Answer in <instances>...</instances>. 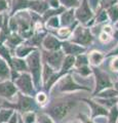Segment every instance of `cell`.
Segmentation results:
<instances>
[{
    "mask_svg": "<svg viewBox=\"0 0 118 123\" xmlns=\"http://www.w3.org/2000/svg\"><path fill=\"white\" fill-rule=\"evenodd\" d=\"M25 60L28 66V72L32 76L34 86H35V88H40L42 86L41 74H42V66H43L40 49H37V50L33 51L32 53H30Z\"/></svg>",
    "mask_w": 118,
    "mask_h": 123,
    "instance_id": "1",
    "label": "cell"
},
{
    "mask_svg": "<svg viewBox=\"0 0 118 123\" xmlns=\"http://www.w3.org/2000/svg\"><path fill=\"white\" fill-rule=\"evenodd\" d=\"M76 105V102L73 99H63L56 102L49 106L47 114L52 120L62 121L67 116V114L73 109Z\"/></svg>",
    "mask_w": 118,
    "mask_h": 123,
    "instance_id": "2",
    "label": "cell"
},
{
    "mask_svg": "<svg viewBox=\"0 0 118 123\" xmlns=\"http://www.w3.org/2000/svg\"><path fill=\"white\" fill-rule=\"evenodd\" d=\"M68 40L73 42L75 44L86 47V46L90 45L93 41V34L91 32V28H88V27L82 25H78L72 32L71 36Z\"/></svg>",
    "mask_w": 118,
    "mask_h": 123,
    "instance_id": "3",
    "label": "cell"
},
{
    "mask_svg": "<svg viewBox=\"0 0 118 123\" xmlns=\"http://www.w3.org/2000/svg\"><path fill=\"white\" fill-rule=\"evenodd\" d=\"M41 59H42V63L48 65L50 68H52L56 72H59L62 68L63 62L65 59V53L63 52L62 49L55 51H48L41 49Z\"/></svg>",
    "mask_w": 118,
    "mask_h": 123,
    "instance_id": "4",
    "label": "cell"
},
{
    "mask_svg": "<svg viewBox=\"0 0 118 123\" xmlns=\"http://www.w3.org/2000/svg\"><path fill=\"white\" fill-rule=\"evenodd\" d=\"M18 101L16 105H9V104H4V106L11 107L12 109H16L19 112L26 113V112H35L38 108V105L33 97H29V95H25L23 93L18 92Z\"/></svg>",
    "mask_w": 118,
    "mask_h": 123,
    "instance_id": "5",
    "label": "cell"
},
{
    "mask_svg": "<svg viewBox=\"0 0 118 123\" xmlns=\"http://www.w3.org/2000/svg\"><path fill=\"white\" fill-rule=\"evenodd\" d=\"M91 71H93V74L94 75V80H96L93 95H97L99 92L107 89V88L113 87V82L110 76L102 69H100L99 67H91Z\"/></svg>",
    "mask_w": 118,
    "mask_h": 123,
    "instance_id": "6",
    "label": "cell"
},
{
    "mask_svg": "<svg viewBox=\"0 0 118 123\" xmlns=\"http://www.w3.org/2000/svg\"><path fill=\"white\" fill-rule=\"evenodd\" d=\"M13 83L23 94L29 97H33L35 94V86L33 83L32 76L29 74V72L20 73Z\"/></svg>",
    "mask_w": 118,
    "mask_h": 123,
    "instance_id": "7",
    "label": "cell"
},
{
    "mask_svg": "<svg viewBox=\"0 0 118 123\" xmlns=\"http://www.w3.org/2000/svg\"><path fill=\"white\" fill-rule=\"evenodd\" d=\"M75 18L79 25L86 26L94 18V12L90 8L87 0H82L77 8H75Z\"/></svg>",
    "mask_w": 118,
    "mask_h": 123,
    "instance_id": "8",
    "label": "cell"
},
{
    "mask_svg": "<svg viewBox=\"0 0 118 123\" xmlns=\"http://www.w3.org/2000/svg\"><path fill=\"white\" fill-rule=\"evenodd\" d=\"M58 88L61 92H73L77 90H88V88L76 83L71 73L61 77L58 81Z\"/></svg>",
    "mask_w": 118,
    "mask_h": 123,
    "instance_id": "9",
    "label": "cell"
},
{
    "mask_svg": "<svg viewBox=\"0 0 118 123\" xmlns=\"http://www.w3.org/2000/svg\"><path fill=\"white\" fill-rule=\"evenodd\" d=\"M62 43L63 41L60 40L56 35L51 33H47L46 36L44 37L42 43H41V46H42V49H44V50L55 51L62 49Z\"/></svg>",
    "mask_w": 118,
    "mask_h": 123,
    "instance_id": "10",
    "label": "cell"
},
{
    "mask_svg": "<svg viewBox=\"0 0 118 123\" xmlns=\"http://www.w3.org/2000/svg\"><path fill=\"white\" fill-rule=\"evenodd\" d=\"M18 93V88L11 80H3L0 82V98L11 99Z\"/></svg>",
    "mask_w": 118,
    "mask_h": 123,
    "instance_id": "11",
    "label": "cell"
},
{
    "mask_svg": "<svg viewBox=\"0 0 118 123\" xmlns=\"http://www.w3.org/2000/svg\"><path fill=\"white\" fill-rule=\"evenodd\" d=\"M62 50L65 53V55L76 56L78 55H81V53H85L87 49H86V47L75 44L69 40H65L62 43Z\"/></svg>",
    "mask_w": 118,
    "mask_h": 123,
    "instance_id": "12",
    "label": "cell"
},
{
    "mask_svg": "<svg viewBox=\"0 0 118 123\" xmlns=\"http://www.w3.org/2000/svg\"><path fill=\"white\" fill-rule=\"evenodd\" d=\"M48 8L49 6L46 0H30L28 5V10L39 15H42Z\"/></svg>",
    "mask_w": 118,
    "mask_h": 123,
    "instance_id": "13",
    "label": "cell"
},
{
    "mask_svg": "<svg viewBox=\"0 0 118 123\" xmlns=\"http://www.w3.org/2000/svg\"><path fill=\"white\" fill-rule=\"evenodd\" d=\"M60 23L61 27H70L72 25L78 23L75 18V9L70 8V9H65V11L60 15Z\"/></svg>",
    "mask_w": 118,
    "mask_h": 123,
    "instance_id": "14",
    "label": "cell"
},
{
    "mask_svg": "<svg viewBox=\"0 0 118 123\" xmlns=\"http://www.w3.org/2000/svg\"><path fill=\"white\" fill-rule=\"evenodd\" d=\"M83 101L87 103V105L90 107L91 110V118L94 119L96 117L99 116H107L108 115V110L104 108L103 106H101L100 104H98L97 102H93L91 99H87V98H83Z\"/></svg>",
    "mask_w": 118,
    "mask_h": 123,
    "instance_id": "15",
    "label": "cell"
},
{
    "mask_svg": "<svg viewBox=\"0 0 118 123\" xmlns=\"http://www.w3.org/2000/svg\"><path fill=\"white\" fill-rule=\"evenodd\" d=\"M24 41L25 40L23 39V38L19 35L18 33H10V35L7 37V39L4 42V44H5L6 47L10 50L11 55H12L13 51H14V49H16L20 44H22Z\"/></svg>",
    "mask_w": 118,
    "mask_h": 123,
    "instance_id": "16",
    "label": "cell"
},
{
    "mask_svg": "<svg viewBox=\"0 0 118 123\" xmlns=\"http://www.w3.org/2000/svg\"><path fill=\"white\" fill-rule=\"evenodd\" d=\"M29 2H30V0H11V3L9 5L10 10H9L8 15L9 17H13L19 11L28 10Z\"/></svg>",
    "mask_w": 118,
    "mask_h": 123,
    "instance_id": "17",
    "label": "cell"
},
{
    "mask_svg": "<svg viewBox=\"0 0 118 123\" xmlns=\"http://www.w3.org/2000/svg\"><path fill=\"white\" fill-rule=\"evenodd\" d=\"M9 68L11 72H17V73L28 72V66H27V63H26V60L20 59V57H17V56H12Z\"/></svg>",
    "mask_w": 118,
    "mask_h": 123,
    "instance_id": "18",
    "label": "cell"
},
{
    "mask_svg": "<svg viewBox=\"0 0 118 123\" xmlns=\"http://www.w3.org/2000/svg\"><path fill=\"white\" fill-rule=\"evenodd\" d=\"M38 48H35L33 46H30L28 44H26L25 42H23L22 44H20L18 47L14 49L13 51V56H17V57H20V59H26L30 53H32L33 51L37 50Z\"/></svg>",
    "mask_w": 118,
    "mask_h": 123,
    "instance_id": "19",
    "label": "cell"
},
{
    "mask_svg": "<svg viewBox=\"0 0 118 123\" xmlns=\"http://www.w3.org/2000/svg\"><path fill=\"white\" fill-rule=\"evenodd\" d=\"M90 67H99L105 60V55L100 50H93L87 53Z\"/></svg>",
    "mask_w": 118,
    "mask_h": 123,
    "instance_id": "20",
    "label": "cell"
},
{
    "mask_svg": "<svg viewBox=\"0 0 118 123\" xmlns=\"http://www.w3.org/2000/svg\"><path fill=\"white\" fill-rule=\"evenodd\" d=\"M74 65H75V56L66 55V56H65V59H64L62 68H61V70L59 72L63 76L66 75V74H68V73L71 72V70L74 68Z\"/></svg>",
    "mask_w": 118,
    "mask_h": 123,
    "instance_id": "21",
    "label": "cell"
},
{
    "mask_svg": "<svg viewBox=\"0 0 118 123\" xmlns=\"http://www.w3.org/2000/svg\"><path fill=\"white\" fill-rule=\"evenodd\" d=\"M65 9H66V8H64L63 6L59 7V8H48L42 15H41L43 23H44L45 21H47L48 18H52V17H60V15L65 11Z\"/></svg>",
    "mask_w": 118,
    "mask_h": 123,
    "instance_id": "22",
    "label": "cell"
},
{
    "mask_svg": "<svg viewBox=\"0 0 118 123\" xmlns=\"http://www.w3.org/2000/svg\"><path fill=\"white\" fill-rule=\"evenodd\" d=\"M10 77V68L6 62L0 57V79L8 80Z\"/></svg>",
    "mask_w": 118,
    "mask_h": 123,
    "instance_id": "23",
    "label": "cell"
},
{
    "mask_svg": "<svg viewBox=\"0 0 118 123\" xmlns=\"http://www.w3.org/2000/svg\"><path fill=\"white\" fill-rule=\"evenodd\" d=\"M56 73V71L54 70L52 68H50L46 64H43L42 66V74H41V79H42V86L45 85V83H46L49 79L51 78V76L54 75Z\"/></svg>",
    "mask_w": 118,
    "mask_h": 123,
    "instance_id": "24",
    "label": "cell"
},
{
    "mask_svg": "<svg viewBox=\"0 0 118 123\" xmlns=\"http://www.w3.org/2000/svg\"><path fill=\"white\" fill-rule=\"evenodd\" d=\"M0 57L4 60L8 64V66H10L11 60H12V55H11L10 50L6 47L4 43H0Z\"/></svg>",
    "mask_w": 118,
    "mask_h": 123,
    "instance_id": "25",
    "label": "cell"
},
{
    "mask_svg": "<svg viewBox=\"0 0 118 123\" xmlns=\"http://www.w3.org/2000/svg\"><path fill=\"white\" fill-rule=\"evenodd\" d=\"M98 104H100L101 106H103L104 108H109L111 109L112 107L118 105V98H98L97 101Z\"/></svg>",
    "mask_w": 118,
    "mask_h": 123,
    "instance_id": "26",
    "label": "cell"
},
{
    "mask_svg": "<svg viewBox=\"0 0 118 123\" xmlns=\"http://www.w3.org/2000/svg\"><path fill=\"white\" fill-rule=\"evenodd\" d=\"M83 66H89V62H88V56L86 53H81L75 56V65L74 67L76 68H80Z\"/></svg>",
    "mask_w": 118,
    "mask_h": 123,
    "instance_id": "27",
    "label": "cell"
},
{
    "mask_svg": "<svg viewBox=\"0 0 118 123\" xmlns=\"http://www.w3.org/2000/svg\"><path fill=\"white\" fill-rule=\"evenodd\" d=\"M108 14L107 11L104 9H98L94 14V24H103L108 22Z\"/></svg>",
    "mask_w": 118,
    "mask_h": 123,
    "instance_id": "28",
    "label": "cell"
},
{
    "mask_svg": "<svg viewBox=\"0 0 118 123\" xmlns=\"http://www.w3.org/2000/svg\"><path fill=\"white\" fill-rule=\"evenodd\" d=\"M44 27L48 29H55L58 30L61 27V23H60V18L59 17H52L50 18H48L47 21L44 22Z\"/></svg>",
    "mask_w": 118,
    "mask_h": 123,
    "instance_id": "29",
    "label": "cell"
},
{
    "mask_svg": "<svg viewBox=\"0 0 118 123\" xmlns=\"http://www.w3.org/2000/svg\"><path fill=\"white\" fill-rule=\"evenodd\" d=\"M108 14V18L111 21L112 24H116L118 22V5L115 4L106 10Z\"/></svg>",
    "mask_w": 118,
    "mask_h": 123,
    "instance_id": "30",
    "label": "cell"
},
{
    "mask_svg": "<svg viewBox=\"0 0 118 123\" xmlns=\"http://www.w3.org/2000/svg\"><path fill=\"white\" fill-rule=\"evenodd\" d=\"M97 95L98 98H117V92L114 89V87H111L99 92Z\"/></svg>",
    "mask_w": 118,
    "mask_h": 123,
    "instance_id": "31",
    "label": "cell"
},
{
    "mask_svg": "<svg viewBox=\"0 0 118 123\" xmlns=\"http://www.w3.org/2000/svg\"><path fill=\"white\" fill-rule=\"evenodd\" d=\"M61 6H63L66 9H70V8H77L80 1L79 0H59Z\"/></svg>",
    "mask_w": 118,
    "mask_h": 123,
    "instance_id": "32",
    "label": "cell"
},
{
    "mask_svg": "<svg viewBox=\"0 0 118 123\" xmlns=\"http://www.w3.org/2000/svg\"><path fill=\"white\" fill-rule=\"evenodd\" d=\"M14 111L12 109H1L0 110V123H7Z\"/></svg>",
    "mask_w": 118,
    "mask_h": 123,
    "instance_id": "33",
    "label": "cell"
},
{
    "mask_svg": "<svg viewBox=\"0 0 118 123\" xmlns=\"http://www.w3.org/2000/svg\"><path fill=\"white\" fill-rule=\"evenodd\" d=\"M117 3H118V0H100V1H99V7H98V9L107 10L109 7L115 5V4H117Z\"/></svg>",
    "mask_w": 118,
    "mask_h": 123,
    "instance_id": "34",
    "label": "cell"
},
{
    "mask_svg": "<svg viewBox=\"0 0 118 123\" xmlns=\"http://www.w3.org/2000/svg\"><path fill=\"white\" fill-rule=\"evenodd\" d=\"M35 101L37 103V105L39 106H44L47 104L48 101V97L47 94L43 91H40V92H37L36 93V97H35Z\"/></svg>",
    "mask_w": 118,
    "mask_h": 123,
    "instance_id": "35",
    "label": "cell"
},
{
    "mask_svg": "<svg viewBox=\"0 0 118 123\" xmlns=\"http://www.w3.org/2000/svg\"><path fill=\"white\" fill-rule=\"evenodd\" d=\"M108 116H109V123H117V120H118V106L117 105L110 109Z\"/></svg>",
    "mask_w": 118,
    "mask_h": 123,
    "instance_id": "36",
    "label": "cell"
},
{
    "mask_svg": "<svg viewBox=\"0 0 118 123\" xmlns=\"http://www.w3.org/2000/svg\"><path fill=\"white\" fill-rule=\"evenodd\" d=\"M23 117V122L25 123H35L36 121V114L35 112H26V113H23L22 115Z\"/></svg>",
    "mask_w": 118,
    "mask_h": 123,
    "instance_id": "37",
    "label": "cell"
},
{
    "mask_svg": "<svg viewBox=\"0 0 118 123\" xmlns=\"http://www.w3.org/2000/svg\"><path fill=\"white\" fill-rule=\"evenodd\" d=\"M75 70L79 75H81L83 77H86V76H88L89 74L93 73L90 66H83V67H80V68H76Z\"/></svg>",
    "mask_w": 118,
    "mask_h": 123,
    "instance_id": "38",
    "label": "cell"
},
{
    "mask_svg": "<svg viewBox=\"0 0 118 123\" xmlns=\"http://www.w3.org/2000/svg\"><path fill=\"white\" fill-rule=\"evenodd\" d=\"M99 40H100L102 43H108L112 40V37L111 35H109V34L105 33V32H100V35H99Z\"/></svg>",
    "mask_w": 118,
    "mask_h": 123,
    "instance_id": "39",
    "label": "cell"
},
{
    "mask_svg": "<svg viewBox=\"0 0 118 123\" xmlns=\"http://www.w3.org/2000/svg\"><path fill=\"white\" fill-rule=\"evenodd\" d=\"M38 122L39 123H55L54 120H52L47 114L39 115V116H38Z\"/></svg>",
    "mask_w": 118,
    "mask_h": 123,
    "instance_id": "40",
    "label": "cell"
},
{
    "mask_svg": "<svg viewBox=\"0 0 118 123\" xmlns=\"http://www.w3.org/2000/svg\"><path fill=\"white\" fill-rule=\"evenodd\" d=\"M110 69L115 72L118 73V56H114L111 59V62H110Z\"/></svg>",
    "mask_w": 118,
    "mask_h": 123,
    "instance_id": "41",
    "label": "cell"
},
{
    "mask_svg": "<svg viewBox=\"0 0 118 123\" xmlns=\"http://www.w3.org/2000/svg\"><path fill=\"white\" fill-rule=\"evenodd\" d=\"M118 56V44L115 45L110 51H108L107 55H105V57H114Z\"/></svg>",
    "mask_w": 118,
    "mask_h": 123,
    "instance_id": "42",
    "label": "cell"
},
{
    "mask_svg": "<svg viewBox=\"0 0 118 123\" xmlns=\"http://www.w3.org/2000/svg\"><path fill=\"white\" fill-rule=\"evenodd\" d=\"M46 1L48 3L49 8H59V7H61L59 0H46Z\"/></svg>",
    "mask_w": 118,
    "mask_h": 123,
    "instance_id": "43",
    "label": "cell"
},
{
    "mask_svg": "<svg viewBox=\"0 0 118 123\" xmlns=\"http://www.w3.org/2000/svg\"><path fill=\"white\" fill-rule=\"evenodd\" d=\"M9 4L7 3L6 0H0V12H5L8 9Z\"/></svg>",
    "mask_w": 118,
    "mask_h": 123,
    "instance_id": "44",
    "label": "cell"
},
{
    "mask_svg": "<svg viewBox=\"0 0 118 123\" xmlns=\"http://www.w3.org/2000/svg\"><path fill=\"white\" fill-rule=\"evenodd\" d=\"M113 30H114V29L112 28V26L106 25V26H104V28H103V32H105V33H107V34H109V35H111V36H112Z\"/></svg>",
    "mask_w": 118,
    "mask_h": 123,
    "instance_id": "45",
    "label": "cell"
},
{
    "mask_svg": "<svg viewBox=\"0 0 118 123\" xmlns=\"http://www.w3.org/2000/svg\"><path fill=\"white\" fill-rule=\"evenodd\" d=\"M18 117H19V115L17 112H14L12 114V116L10 117V119L8 120V122L7 123H18Z\"/></svg>",
    "mask_w": 118,
    "mask_h": 123,
    "instance_id": "46",
    "label": "cell"
},
{
    "mask_svg": "<svg viewBox=\"0 0 118 123\" xmlns=\"http://www.w3.org/2000/svg\"><path fill=\"white\" fill-rule=\"evenodd\" d=\"M112 39L114 40V41H116L117 43H118V29H114L113 30V33H112Z\"/></svg>",
    "mask_w": 118,
    "mask_h": 123,
    "instance_id": "47",
    "label": "cell"
},
{
    "mask_svg": "<svg viewBox=\"0 0 118 123\" xmlns=\"http://www.w3.org/2000/svg\"><path fill=\"white\" fill-rule=\"evenodd\" d=\"M3 22H4V13H0V29H1V27L3 25Z\"/></svg>",
    "mask_w": 118,
    "mask_h": 123,
    "instance_id": "48",
    "label": "cell"
},
{
    "mask_svg": "<svg viewBox=\"0 0 118 123\" xmlns=\"http://www.w3.org/2000/svg\"><path fill=\"white\" fill-rule=\"evenodd\" d=\"M113 87H114V89H115L116 92H117V98H118V81H116L115 83L113 84Z\"/></svg>",
    "mask_w": 118,
    "mask_h": 123,
    "instance_id": "49",
    "label": "cell"
},
{
    "mask_svg": "<svg viewBox=\"0 0 118 123\" xmlns=\"http://www.w3.org/2000/svg\"><path fill=\"white\" fill-rule=\"evenodd\" d=\"M82 120L84 121V123H93V122H90V121H89L87 118H84V119H82Z\"/></svg>",
    "mask_w": 118,
    "mask_h": 123,
    "instance_id": "50",
    "label": "cell"
},
{
    "mask_svg": "<svg viewBox=\"0 0 118 123\" xmlns=\"http://www.w3.org/2000/svg\"><path fill=\"white\" fill-rule=\"evenodd\" d=\"M114 26H115V28H116V29H118V22L116 23V24H114Z\"/></svg>",
    "mask_w": 118,
    "mask_h": 123,
    "instance_id": "51",
    "label": "cell"
},
{
    "mask_svg": "<svg viewBox=\"0 0 118 123\" xmlns=\"http://www.w3.org/2000/svg\"><path fill=\"white\" fill-rule=\"evenodd\" d=\"M6 1H7V3H8V4L10 5V3H11V0H6Z\"/></svg>",
    "mask_w": 118,
    "mask_h": 123,
    "instance_id": "52",
    "label": "cell"
},
{
    "mask_svg": "<svg viewBox=\"0 0 118 123\" xmlns=\"http://www.w3.org/2000/svg\"><path fill=\"white\" fill-rule=\"evenodd\" d=\"M69 123H75V122H69Z\"/></svg>",
    "mask_w": 118,
    "mask_h": 123,
    "instance_id": "53",
    "label": "cell"
},
{
    "mask_svg": "<svg viewBox=\"0 0 118 123\" xmlns=\"http://www.w3.org/2000/svg\"><path fill=\"white\" fill-rule=\"evenodd\" d=\"M117 77H118V73H117Z\"/></svg>",
    "mask_w": 118,
    "mask_h": 123,
    "instance_id": "54",
    "label": "cell"
},
{
    "mask_svg": "<svg viewBox=\"0 0 118 123\" xmlns=\"http://www.w3.org/2000/svg\"><path fill=\"white\" fill-rule=\"evenodd\" d=\"M117 5H118V3H117Z\"/></svg>",
    "mask_w": 118,
    "mask_h": 123,
    "instance_id": "55",
    "label": "cell"
},
{
    "mask_svg": "<svg viewBox=\"0 0 118 123\" xmlns=\"http://www.w3.org/2000/svg\"><path fill=\"white\" fill-rule=\"evenodd\" d=\"M117 106H118V105H117Z\"/></svg>",
    "mask_w": 118,
    "mask_h": 123,
    "instance_id": "56",
    "label": "cell"
}]
</instances>
